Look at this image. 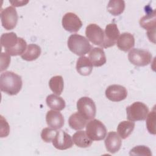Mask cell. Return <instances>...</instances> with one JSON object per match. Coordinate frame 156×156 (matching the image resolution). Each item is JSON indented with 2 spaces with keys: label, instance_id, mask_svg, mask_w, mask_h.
Listing matches in <instances>:
<instances>
[{
  "label": "cell",
  "instance_id": "9c48e42d",
  "mask_svg": "<svg viewBox=\"0 0 156 156\" xmlns=\"http://www.w3.org/2000/svg\"><path fill=\"white\" fill-rule=\"evenodd\" d=\"M62 26L69 32H76L82 26V22L79 17L73 12L65 13L62 18Z\"/></svg>",
  "mask_w": 156,
  "mask_h": 156
},
{
  "label": "cell",
  "instance_id": "cb8c5ba5",
  "mask_svg": "<svg viewBox=\"0 0 156 156\" xmlns=\"http://www.w3.org/2000/svg\"><path fill=\"white\" fill-rule=\"evenodd\" d=\"M135 128V123L133 121H121L117 127V132L122 139L127 138L133 132Z\"/></svg>",
  "mask_w": 156,
  "mask_h": 156
},
{
  "label": "cell",
  "instance_id": "4dcf8cb0",
  "mask_svg": "<svg viewBox=\"0 0 156 156\" xmlns=\"http://www.w3.org/2000/svg\"><path fill=\"white\" fill-rule=\"evenodd\" d=\"M1 137H6L9 135L10 132V127L9 125L6 121V119L1 115Z\"/></svg>",
  "mask_w": 156,
  "mask_h": 156
},
{
  "label": "cell",
  "instance_id": "1f68e13d",
  "mask_svg": "<svg viewBox=\"0 0 156 156\" xmlns=\"http://www.w3.org/2000/svg\"><path fill=\"white\" fill-rule=\"evenodd\" d=\"M10 63V57L7 52H2L1 54V71L6 69Z\"/></svg>",
  "mask_w": 156,
  "mask_h": 156
},
{
  "label": "cell",
  "instance_id": "7c38bea8",
  "mask_svg": "<svg viewBox=\"0 0 156 156\" xmlns=\"http://www.w3.org/2000/svg\"><path fill=\"white\" fill-rule=\"evenodd\" d=\"M147 15L143 16L140 20V25L141 27L147 30V35L151 41L155 43V41L152 37V35L155 37V13L154 11L147 12Z\"/></svg>",
  "mask_w": 156,
  "mask_h": 156
},
{
  "label": "cell",
  "instance_id": "f1b7e54d",
  "mask_svg": "<svg viewBox=\"0 0 156 156\" xmlns=\"http://www.w3.org/2000/svg\"><path fill=\"white\" fill-rule=\"evenodd\" d=\"M129 154L130 155H147L152 156V152L150 149L146 146H136L132 148Z\"/></svg>",
  "mask_w": 156,
  "mask_h": 156
},
{
  "label": "cell",
  "instance_id": "d6a6232c",
  "mask_svg": "<svg viewBox=\"0 0 156 156\" xmlns=\"http://www.w3.org/2000/svg\"><path fill=\"white\" fill-rule=\"evenodd\" d=\"M29 1H10V2L12 4V5L15 7L23 6L25 5Z\"/></svg>",
  "mask_w": 156,
  "mask_h": 156
},
{
  "label": "cell",
  "instance_id": "d4e9b609",
  "mask_svg": "<svg viewBox=\"0 0 156 156\" xmlns=\"http://www.w3.org/2000/svg\"><path fill=\"white\" fill-rule=\"evenodd\" d=\"M107 9L112 15H119L124 10L125 2L122 0H110L108 3Z\"/></svg>",
  "mask_w": 156,
  "mask_h": 156
},
{
  "label": "cell",
  "instance_id": "e0dca14e",
  "mask_svg": "<svg viewBox=\"0 0 156 156\" xmlns=\"http://www.w3.org/2000/svg\"><path fill=\"white\" fill-rule=\"evenodd\" d=\"M92 65L99 67L106 63V57L103 49L101 48H93L89 53V58Z\"/></svg>",
  "mask_w": 156,
  "mask_h": 156
},
{
  "label": "cell",
  "instance_id": "4fadbf2b",
  "mask_svg": "<svg viewBox=\"0 0 156 156\" xmlns=\"http://www.w3.org/2000/svg\"><path fill=\"white\" fill-rule=\"evenodd\" d=\"M52 143L53 146L59 150L68 149L73 145V141L71 136L63 130L57 131Z\"/></svg>",
  "mask_w": 156,
  "mask_h": 156
},
{
  "label": "cell",
  "instance_id": "3957f363",
  "mask_svg": "<svg viewBox=\"0 0 156 156\" xmlns=\"http://www.w3.org/2000/svg\"><path fill=\"white\" fill-rule=\"evenodd\" d=\"M85 132L92 141H101L106 136L107 129L101 121L94 119L90 121L86 125Z\"/></svg>",
  "mask_w": 156,
  "mask_h": 156
},
{
  "label": "cell",
  "instance_id": "484cf974",
  "mask_svg": "<svg viewBox=\"0 0 156 156\" xmlns=\"http://www.w3.org/2000/svg\"><path fill=\"white\" fill-rule=\"evenodd\" d=\"M49 86L51 91L57 95H60L63 91L64 82L62 76H55L49 81Z\"/></svg>",
  "mask_w": 156,
  "mask_h": 156
},
{
  "label": "cell",
  "instance_id": "5bb4252c",
  "mask_svg": "<svg viewBox=\"0 0 156 156\" xmlns=\"http://www.w3.org/2000/svg\"><path fill=\"white\" fill-rule=\"evenodd\" d=\"M104 143L106 149L111 154L117 152L120 149L122 144L121 138L118 133L114 131L108 133Z\"/></svg>",
  "mask_w": 156,
  "mask_h": 156
},
{
  "label": "cell",
  "instance_id": "ffe728a7",
  "mask_svg": "<svg viewBox=\"0 0 156 156\" xmlns=\"http://www.w3.org/2000/svg\"><path fill=\"white\" fill-rule=\"evenodd\" d=\"M73 141L77 146L82 148L88 147L93 143V141L83 130H79L74 133L73 135Z\"/></svg>",
  "mask_w": 156,
  "mask_h": 156
},
{
  "label": "cell",
  "instance_id": "8992f818",
  "mask_svg": "<svg viewBox=\"0 0 156 156\" xmlns=\"http://www.w3.org/2000/svg\"><path fill=\"white\" fill-rule=\"evenodd\" d=\"M78 112L87 120L93 119L96 113V107L94 102L90 98L85 96L80 98L77 102Z\"/></svg>",
  "mask_w": 156,
  "mask_h": 156
},
{
  "label": "cell",
  "instance_id": "f546056e",
  "mask_svg": "<svg viewBox=\"0 0 156 156\" xmlns=\"http://www.w3.org/2000/svg\"><path fill=\"white\" fill-rule=\"evenodd\" d=\"M57 130L52 128H44L41 133V139L46 143H50L55 137Z\"/></svg>",
  "mask_w": 156,
  "mask_h": 156
},
{
  "label": "cell",
  "instance_id": "9a60e30c",
  "mask_svg": "<svg viewBox=\"0 0 156 156\" xmlns=\"http://www.w3.org/2000/svg\"><path fill=\"white\" fill-rule=\"evenodd\" d=\"M46 121L49 127L57 130L63 126L65 119L63 115L60 112L52 110L47 112Z\"/></svg>",
  "mask_w": 156,
  "mask_h": 156
},
{
  "label": "cell",
  "instance_id": "277c9868",
  "mask_svg": "<svg viewBox=\"0 0 156 156\" xmlns=\"http://www.w3.org/2000/svg\"><path fill=\"white\" fill-rule=\"evenodd\" d=\"M149 113L147 106L141 102H135L126 107L127 118L130 121H143Z\"/></svg>",
  "mask_w": 156,
  "mask_h": 156
},
{
  "label": "cell",
  "instance_id": "8fae6325",
  "mask_svg": "<svg viewBox=\"0 0 156 156\" xmlns=\"http://www.w3.org/2000/svg\"><path fill=\"white\" fill-rule=\"evenodd\" d=\"M105 96L110 101L119 102L127 98V91L126 88L120 85L113 84L108 86L105 90Z\"/></svg>",
  "mask_w": 156,
  "mask_h": 156
},
{
  "label": "cell",
  "instance_id": "6da1fadb",
  "mask_svg": "<svg viewBox=\"0 0 156 156\" xmlns=\"http://www.w3.org/2000/svg\"><path fill=\"white\" fill-rule=\"evenodd\" d=\"M23 85L21 76L12 71L2 73L0 76V89L6 94L13 96L17 94Z\"/></svg>",
  "mask_w": 156,
  "mask_h": 156
},
{
  "label": "cell",
  "instance_id": "44dd1931",
  "mask_svg": "<svg viewBox=\"0 0 156 156\" xmlns=\"http://www.w3.org/2000/svg\"><path fill=\"white\" fill-rule=\"evenodd\" d=\"M47 105L51 109L57 111H61L65 107V100L58 95L51 94L47 96L46 99Z\"/></svg>",
  "mask_w": 156,
  "mask_h": 156
},
{
  "label": "cell",
  "instance_id": "ba28073f",
  "mask_svg": "<svg viewBox=\"0 0 156 156\" xmlns=\"http://www.w3.org/2000/svg\"><path fill=\"white\" fill-rule=\"evenodd\" d=\"M87 38L93 44L101 46L104 40V32L96 24H88L85 29Z\"/></svg>",
  "mask_w": 156,
  "mask_h": 156
},
{
  "label": "cell",
  "instance_id": "4316f807",
  "mask_svg": "<svg viewBox=\"0 0 156 156\" xmlns=\"http://www.w3.org/2000/svg\"><path fill=\"white\" fill-rule=\"evenodd\" d=\"M27 47V43L23 38L19 37L17 44L12 49L5 51L7 54L12 56H16L22 55L26 51Z\"/></svg>",
  "mask_w": 156,
  "mask_h": 156
},
{
  "label": "cell",
  "instance_id": "52a82bcc",
  "mask_svg": "<svg viewBox=\"0 0 156 156\" xmlns=\"http://www.w3.org/2000/svg\"><path fill=\"white\" fill-rule=\"evenodd\" d=\"M18 16L17 12L12 6L7 7L1 11V20L3 27L6 30L14 29L18 22Z\"/></svg>",
  "mask_w": 156,
  "mask_h": 156
},
{
  "label": "cell",
  "instance_id": "83f0119b",
  "mask_svg": "<svg viewBox=\"0 0 156 156\" xmlns=\"http://www.w3.org/2000/svg\"><path fill=\"white\" fill-rule=\"evenodd\" d=\"M155 108L149 113L146 117V127L148 132L152 134L155 135L156 133L155 130Z\"/></svg>",
  "mask_w": 156,
  "mask_h": 156
},
{
  "label": "cell",
  "instance_id": "d6986e66",
  "mask_svg": "<svg viewBox=\"0 0 156 156\" xmlns=\"http://www.w3.org/2000/svg\"><path fill=\"white\" fill-rule=\"evenodd\" d=\"M19 37H17L15 32L4 33L1 36V44L7 51L13 48L18 42Z\"/></svg>",
  "mask_w": 156,
  "mask_h": 156
},
{
  "label": "cell",
  "instance_id": "7402d4cb",
  "mask_svg": "<svg viewBox=\"0 0 156 156\" xmlns=\"http://www.w3.org/2000/svg\"><path fill=\"white\" fill-rule=\"evenodd\" d=\"M41 54L40 47L36 44H29L25 52L21 55V58L26 61H33L39 57Z\"/></svg>",
  "mask_w": 156,
  "mask_h": 156
},
{
  "label": "cell",
  "instance_id": "7a4b0ae2",
  "mask_svg": "<svg viewBox=\"0 0 156 156\" xmlns=\"http://www.w3.org/2000/svg\"><path fill=\"white\" fill-rule=\"evenodd\" d=\"M69 50L77 55L83 56L92 49L87 38L85 37L75 34L71 35L67 41Z\"/></svg>",
  "mask_w": 156,
  "mask_h": 156
},
{
  "label": "cell",
  "instance_id": "603a6c76",
  "mask_svg": "<svg viewBox=\"0 0 156 156\" xmlns=\"http://www.w3.org/2000/svg\"><path fill=\"white\" fill-rule=\"evenodd\" d=\"M87 120L84 118L79 112L73 113L69 118L68 124L69 127L74 130H80L83 129L87 124Z\"/></svg>",
  "mask_w": 156,
  "mask_h": 156
},
{
  "label": "cell",
  "instance_id": "5b68a950",
  "mask_svg": "<svg viewBox=\"0 0 156 156\" xmlns=\"http://www.w3.org/2000/svg\"><path fill=\"white\" fill-rule=\"evenodd\" d=\"M152 58V54L149 51L139 48L132 49L128 54L129 62L137 66H144L149 65Z\"/></svg>",
  "mask_w": 156,
  "mask_h": 156
},
{
  "label": "cell",
  "instance_id": "30bf717a",
  "mask_svg": "<svg viewBox=\"0 0 156 156\" xmlns=\"http://www.w3.org/2000/svg\"><path fill=\"white\" fill-rule=\"evenodd\" d=\"M119 30L115 23H110L106 26L104 31V40L101 47L107 48L114 46L119 36Z\"/></svg>",
  "mask_w": 156,
  "mask_h": 156
},
{
  "label": "cell",
  "instance_id": "2e32d148",
  "mask_svg": "<svg viewBox=\"0 0 156 156\" xmlns=\"http://www.w3.org/2000/svg\"><path fill=\"white\" fill-rule=\"evenodd\" d=\"M116 43L118 48L120 50L127 52L134 46L135 38L130 33L124 32L119 36Z\"/></svg>",
  "mask_w": 156,
  "mask_h": 156
},
{
  "label": "cell",
  "instance_id": "ac0fdd59",
  "mask_svg": "<svg viewBox=\"0 0 156 156\" xmlns=\"http://www.w3.org/2000/svg\"><path fill=\"white\" fill-rule=\"evenodd\" d=\"M76 70L80 75L87 76L91 73L93 65L90 59L85 56H80L76 62Z\"/></svg>",
  "mask_w": 156,
  "mask_h": 156
}]
</instances>
